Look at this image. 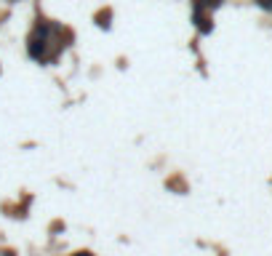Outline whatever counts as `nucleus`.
I'll list each match as a JSON object with an SVG mask.
<instances>
[{
	"label": "nucleus",
	"instance_id": "nucleus-1",
	"mask_svg": "<svg viewBox=\"0 0 272 256\" xmlns=\"http://www.w3.org/2000/svg\"><path fill=\"white\" fill-rule=\"evenodd\" d=\"M43 51H45V40H43V37H40V40L32 37V43H29V53H32L35 59H43Z\"/></svg>",
	"mask_w": 272,
	"mask_h": 256
},
{
	"label": "nucleus",
	"instance_id": "nucleus-2",
	"mask_svg": "<svg viewBox=\"0 0 272 256\" xmlns=\"http://www.w3.org/2000/svg\"><path fill=\"white\" fill-rule=\"evenodd\" d=\"M256 3H259L262 8H267V11H272V0H256Z\"/></svg>",
	"mask_w": 272,
	"mask_h": 256
},
{
	"label": "nucleus",
	"instance_id": "nucleus-3",
	"mask_svg": "<svg viewBox=\"0 0 272 256\" xmlns=\"http://www.w3.org/2000/svg\"><path fill=\"white\" fill-rule=\"evenodd\" d=\"M198 3H219V0H198Z\"/></svg>",
	"mask_w": 272,
	"mask_h": 256
},
{
	"label": "nucleus",
	"instance_id": "nucleus-4",
	"mask_svg": "<svg viewBox=\"0 0 272 256\" xmlns=\"http://www.w3.org/2000/svg\"><path fill=\"white\" fill-rule=\"evenodd\" d=\"M75 256H91V254H75Z\"/></svg>",
	"mask_w": 272,
	"mask_h": 256
}]
</instances>
